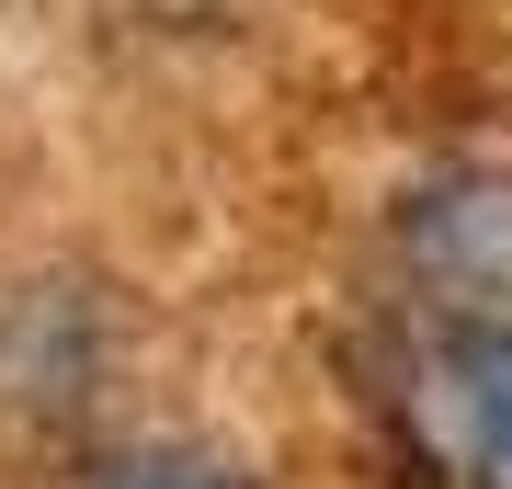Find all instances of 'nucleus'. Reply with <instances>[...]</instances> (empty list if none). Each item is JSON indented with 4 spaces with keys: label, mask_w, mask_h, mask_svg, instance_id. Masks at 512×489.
<instances>
[{
    "label": "nucleus",
    "mask_w": 512,
    "mask_h": 489,
    "mask_svg": "<svg viewBox=\"0 0 512 489\" xmlns=\"http://www.w3.org/2000/svg\"><path fill=\"white\" fill-rule=\"evenodd\" d=\"M387 421L433 489H512V319H421Z\"/></svg>",
    "instance_id": "obj_1"
},
{
    "label": "nucleus",
    "mask_w": 512,
    "mask_h": 489,
    "mask_svg": "<svg viewBox=\"0 0 512 489\" xmlns=\"http://www.w3.org/2000/svg\"><path fill=\"white\" fill-rule=\"evenodd\" d=\"M80 489H251L228 467H194V455H114V467H92Z\"/></svg>",
    "instance_id": "obj_3"
},
{
    "label": "nucleus",
    "mask_w": 512,
    "mask_h": 489,
    "mask_svg": "<svg viewBox=\"0 0 512 489\" xmlns=\"http://www.w3.org/2000/svg\"><path fill=\"white\" fill-rule=\"evenodd\" d=\"M433 319H512V182H456L410 217Z\"/></svg>",
    "instance_id": "obj_2"
}]
</instances>
